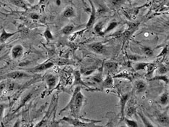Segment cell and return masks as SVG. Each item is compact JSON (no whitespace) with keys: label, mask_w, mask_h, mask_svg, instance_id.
<instances>
[{"label":"cell","mask_w":169,"mask_h":127,"mask_svg":"<svg viewBox=\"0 0 169 127\" xmlns=\"http://www.w3.org/2000/svg\"><path fill=\"white\" fill-rule=\"evenodd\" d=\"M53 66H54V63H53L52 62L48 61L44 62V63L42 64H40V65L36 66V67H34L33 68H31V69H29V70L32 73L44 71V70L50 69V68L53 67Z\"/></svg>","instance_id":"cell-5"},{"label":"cell","mask_w":169,"mask_h":127,"mask_svg":"<svg viewBox=\"0 0 169 127\" xmlns=\"http://www.w3.org/2000/svg\"><path fill=\"white\" fill-rule=\"evenodd\" d=\"M92 79L94 81H95L96 82H100V81H102V78L100 76H98V75H97V76H96L92 77Z\"/></svg>","instance_id":"cell-36"},{"label":"cell","mask_w":169,"mask_h":127,"mask_svg":"<svg viewBox=\"0 0 169 127\" xmlns=\"http://www.w3.org/2000/svg\"><path fill=\"white\" fill-rule=\"evenodd\" d=\"M24 52V48L22 45L16 44L12 47L11 50V56L13 59H18Z\"/></svg>","instance_id":"cell-6"},{"label":"cell","mask_w":169,"mask_h":127,"mask_svg":"<svg viewBox=\"0 0 169 127\" xmlns=\"http://www.w3.org/2000/svg\"><path fill=\"white\" fill-rule=\"evenodd\" d=\"M4 47H5V44H4V43H2V44H0V52L2 50Z\"/></svg>","instance_id":"cell-39"},{"label":"cell","mask_w":169,"mask_h":127,"mask_svg":"<svg viewBox=\"0 0 169 127\" xmlns=\"http://www.w3.org/2000/svg\"><path fill=\"white\" fill-rule=\"evenodd\" d=\"M46 83L49 89H52L57 84V78L52 74H49L46 77Z\"/></svg>","instance_id":"cell-10"},{"label":"cell","mask_w":169,"mask_h":127,"mask_svg":"<svg viewBox=\"0 0 169 127\" xmlns=\"http://www.w3.org/2000/svg\"><path fill=\"white\" fill-rule=\"evenodd\" d=\"M89 3H90L91 5V12H90V16H89V20L87 23V28H91L95 25L96 22V19H97V10H96V8L94 5V3L92 2L91 0H89Z\"/></svg>","instance_id":"cell-4"},{"label":"cell","mask_w":169,"mask_h":127,"mask_svg":"<svg viewBox=\"0 0 169 127\" xmlns=\"http://www.w3.org/2000/svg\"><path fill=\"white\" fill-rule=\"evenodd\" d=\"M147 65H148V63H147V62H138L135 65L134 68H135L136 70H145L147 68Z\"/></svg>","instance_id":"cell-27"},{"label":"cell","mask_w":169,"mask_h":127,"mask_svg":"<svg viewBox=\"0 0 169 127\" xmlns=\"http://www.w3.org/2000/svg\"><path fill=\"white\" fill-rule=\"evenodd\" d=\"M95 31L98 35L100 36H104L105 34L103 33V23L102 22H99L95 25Z\"/></svg>","instance_id":"cell-20"},{"label":"cell","mask_w":169,"mask_h":127,"mask_svg":"<svg viewBox=\"0 0 169 127\" xmlns=\"http://www.w3.org/2000/svg\"><path fill=\"white\" fill-rule=\"evenodd\" d=\"M44 36L46 38V39L47 41L52 40L53 39H54L52 32H51L50 29H49V28H47V29L45 30V31L44 32Z\"/></svg>","instance_id":"cell-28"},{"label":"cell","mask_w":169,"mask_h":127,"mask_svg":"<svg viewBox=\"0 0 169 127\" xmlns=\"http://www.w3.org/2000/svg\"><path fill=\"white\" fill-rule=\"evenodd\" d=\"M56 4L58 6L60 5V4H61V1H60V0H57V1H56Z\"/></svg>","instance_id":"cell-41"},{"label":"cell","mask_w":169,"mask_h":127,"mask_svg":"<svg viewBox=\"0 0 169 127\" xmlns=\"http://www.w3.org/2000/svg\"><path fill=\"white\" fill-rule=\"evenodd\" d=\"M2 5H3V4L2 3V2H0V8H1L2 7Z\"/></svg>","instance_id":"cell-43"},{"label":"cell","mask_w":169,"mask_h":127,"mask_svg":"<svg viewBox=\"0 0 169 127\" xmlns=\"http://www.w3.org/2000/svg\"><path fill=\"white\" fill-rule=\"evenodd\" d=\"M18 32H13V33H10L7 32L5 29H2V34H0V43H5L8 39L12 37V36L16 35Z\"/></svg>","instance_id":"cell-13"},{"label":"cell","mask_w":169,"mask_h":127,"mask_svg":"<svg viewBox=\"0 0 169 127\" xmlns=\"http://www.w3.org/2000/svg\"><path fill=\"white\" fill-rule=\"evenodd\" d=\"M7 107V105L4 103H0V122L2 121L3 118V116H4V113H5V110Z\"/></svg>","instance_id":"cell-30"},{"label":"cell","mask_w":169,"mask_h":127,"mask_svg":"<svg viewBox=\"0 0 169 127\" xmlns=\"http://www.w3.org/2000/svg\"><path fill=\"white\" fill-rule=\"evenodd\" d=\"M90 48L95 52L97 54H104L106 52L105 47L104 46L103 44L101 42H95L91 44L90 46Z\"/></svg>","instance_id":"cell-8"},{"label":"cell","mask_w":169,"mask_h":127,"mask_svg":"<svg viewBox=\"0 0 169 127\" xmlns=\"http://www.w3.org/2000/svg\"><path fill=\"white\" fill-rule=\"evenodd\" d=\"M75 29L74 25L73 24H68L65 26H64L62 29V33L65 35H68V34H70L73 31V30Z\"/></svg>","instance_id":"cell-19"},{"label":"cell","mask_w":169,"mask_h":127,"mask_svg":"<svg viewBox=\"0 0 169 127\" xmlns=\"http://www.w3.org/2000/svg\"><path fill=\"white\" fill-rule=\"evenodd\" d=\"M135 89L137 94L142 93L147 89V84L142 80L136 81L135 82Z\"/></svg>","instance_id":"cell-11"},{"label":"cell","mask_w":169,"mask_h":127,"mask_svg":"<svg viewBox=\"0 0 169 127\" xmlns=\"http://www.w3.org/2000/svg\"><path fill=\"white\" fill-rule=\"evenodd\" d=\"M138 114H139V116H140L141 120H142L145 126H146V127H153L154 126V125L152 124L150 121H149L148 118H147L146 116L143 114L142 112H140V113H139Z\"/></svg>","instance_id":"cell-18"},{"label":"cell","mask_w":169,"mask_h":127,"mask_svg":"<svg viewBox=\"0 0 169 127\" xmlns=\"http://www.w3.org/2000/svg\"><path fill=\"white\" fill-rule=\"evenodd\" d=\"M73 75H74V77H75L73 86L74 85H78V86L82 85V86H85V87H87V85L83 82L82 80H81V74L78 70H76V71H74Z\"/></svg>","instance_id":"cell-17"},{"label":"cell","mask_w":169,"mask_h":127,"mask_svg":"<svg viewBox=\"0 0 169 127\" xmlns=\"http://www.w3.org/2000/svg\"><path fill=\"white\" fill-rule=\"evenodd\" d=\"M81 87H77L75 89L73 93L72 94V98L70 99V102L68 103L67 106L64 107V108L61 111L62 112L66 111V110L70 109L71 113H73L75 117L78 116L79 112H80L81 107H82L83 105V102L85 100L84 96L83 95L82 93L81 92Z\"/></svg>","instance_id":"cell-1"},{"label":"cell","mask_w":169,"mask_h":127,"mask_svg":"<svg viewBox=\"0 0 169 127\" xmlns=\"http://www.w3.org/2000/svg\"><path fill=\"white\" fill-rule=\"evenodd\" d=\"M113 84V78L110 76H108L107 77V79L104 81L103 82V87H106V88H110L112 87V86Z\"/></svg>","instance_id":"cell-25"},{"label":"cell","mask_w":169,"mask_h":127,"mask_svg":"<svg viewBox=\"0 0 169 127\" xmlns=\"http://www.w3.org/2000/svg\"><path fill=\"white\" fill-rule=\"evenodd\" d=\"M28 1V2H29L30 5H33L34 3H35V0H27Z\"/></svg>","instance_id":"cell-38"},{"label":"cell","mask_w":169,"mask_h":127,"mask_svg":"<svg viewBox=\"0 0 169 127\" xmlns=\"http://www.w3.org/2000/svg\"><path fill=\"white\" fill-rule=\"evenodd\" d=\"M10 3L16 6V7L22 8V9L27 10V5L23 0H7Z\"/></svg>","instance_id":"cell-14"},{"label":"cell","mask_w":169,"mask_h":127,"mask_svg":"<svg viewBox=\"0 0 169 127\" xmlns=\"http://www.w3.org/2000/svg\"><path fill=\"white\" fill-rule=\"evenodd\" d=\"M31 96H32V93H29V94H27L26 96L23 99V100H22V102H21V105H23L25 104V102H27V101H29V100L30 98H31Z\"/></svg>","instance_id":"cell-34"},{"label":"cell","mask_w":169,"mask_h":127,"mask_svg":"<svg viewBox=\"0 0 169 127\" xmlns=\"http://www.w3.org/2000/svg\"><path fill=\"white\" fill-rule=\"evenodd\" d=\"M147 74L145 75L147 79H149L152 77H153V73L154 70H155L156 68V65L155 63H148L147 65Z\"/></svg>","instance_id":"cell-16"},{"label":"cell","mask_w":169,"mask_h":127,"mask_svg":"<svg viewBox=\"0 0 169 127\" xmlns=\"http://www.w3.org/2000/svg\"><path fill=\"white\" fill-rule=\"evenodd\" d=\"M0 2H1V1H0Z\"/></svg>","instance_id":"cell-44"},{"label":"cell","mask_w":169,"mask_h":127,"mask_svg":"<svg viewBox=\"0 0 169 127\" xmlns=\"http://www.w3.org/2000/svg\"><path fill=\"white\" fill-rule=\"evenodd\" d=\"M142 49H143V52H144V53L145 54V55L149 56V57H150V56L153 55V52L150 48H149V47H143Z\"/></svg>","instance_id":"cell-31"},{"label":"cell","mask_w":169,"mask_h":127,"mask_svg":"<svg viewBox=\"0 0 169 127\" xmlns=\"http://www.w3.org/2000/svg\"><path fill=\"white\" fill-rule=\"evenodd\" d=\"M129 57H130V59L133 60H138L141 58V57H140V56H135V55L129 56Z\"/></svg>","instance_id":"cell-37"},{"label":"cell","mask_w":169,"mask_h":127,"mask_svg":"<svg viewBox=\"0 0 169 127\" xmlns=\"http://www.w3.org/2000/svg\"><path fill=\"white\" fill-rule=\"evenodd\" d=\"M149 81H162L163 82H166V84L168 83V76H166V75H160V76H158L154 77V78L149 79Z\"/></svg>","instance_id":"cell-22"},{"label":"cell","mask_w":169,"mask_h":127,"mask_svg":"<svg viewBox=\"0 0 169 127\" xmlns=\"http://www.w3.org/2000/svg\"><path fill=\"white\" fill-rule=\"evenodd\" d=\"M159 102L162 105H166L168 103V94L167 92H164L163 94L160 96Z\"/></svg>","instance_id":"cell-23"},{"label":"cell","mask_w":169,"mask_h":127,"mask_svg":"<svg viewBox=\"0 0 169 127\" xmlns=\"http://www.w3.org/2000/svg\"><path fill=\"white\" fill-rule=\"evenodd\" d=\"M30 16H31V18L33 19V20H38V19L39 18V16H38L37 13H35V12L31 13L30 15Z\"/></svg>","instance_id":"cell-35"},{"label":"cell","mask_w":169,"mask_h":127,"mask_svg":"<svg viewBox=\"0 0 169 127\" xmlns=\"http://www.w3.org/2000/svg\"><path fill=\"white\" fill-rule=\"evenodd\" d=\"M136 113V108L133 106H130L127 108L126 111V116L127 117H131L134 113Z\"/></svg>","instance_id":"cell-29"},{"label":"cell","mask_w":169,"mask_h":127,"mask_svg":"<svg viewBox=\"0 0 169 127\" xmlns=\"http://www.w3.org/2000/svg\"><path fill=\"white\" fill-rule=\"evenodd\" d=\"M47 1V0H39V4L40 5H43Z\"/></svg>","instance_id":"cell-40"},{"label":"cell","mask_w":169,"mask_h":127,"mask_svg":"<svg viewBox=\"0 0 169 127\" xmlns=\"http://www.w3.org/2000/svg\"><path fill=\"white\" fill-rule=\"evenodd\" d=\"M158 122H159V124L162 125V126H168L169 118L168 116H167L166 114L165 113L160 114V115L158 116Z\"/></svg>","instance_id":"cell-15"},{"label":"cell","mask_w":169,"mask_h":127,"mask_svg":"<svg viewBox=\"0 0 169 127\" xmlns=\"http://www.w3.org/2000/svg\"><path fill=\"white\" fill-rule=\"evenodd\" d=\"M105 68L108 69L109 71H112V70H116L117 68V64L113 62H108L105 63Z\"/></svg>","instance_id":"cell-26"},{"label":"cell","mask_w":169,"mask_h":127,"mask_svg":"<svg viewBox=\"0 0 169 127\" xmlns=\"http://www.w3.org/2000/svg\"><path fill=\"white\" fill-rule=\"evenodd\" d=\"M133 34V31H131V30H126V31H125L123 32V36L125 39H129L130 36H131V34Z\"/></svg>","instance_id":"cell-33"},{"label":"cell","mask_w":169,"mask_h":127,"mask_svg":"<svg viewBox=\"0 0 169 127\" xmlns=\"http://www.w3.org/2000/svg\"><path fill=\"white\" fill-rule=\"evenodd\" d=\"M62 120L68 123V124L72 125L73 126H97L95 124H92V123H88V122H84L82 120H80L76 118H68V117H64Z\"/></svg>","instance_id":"cell-2"},{"label":"cell","mask_w":169,"mask_h":127,"mask_svg":"<svg viewBox=\"0 0 169 127\" xmlns=\"http://www.w3.org/2000/svg\"><path fill=\"white\" fill-rule=\"evenodd\" d=\"M126 0H107L108 7L112 10H118L125 4Z\"/></svg>","instance_id":"cell-9"},{"label":"cell","mask_w":169,"mask_h":127,"mask_svg":"<svg viewBox=\"0 0 169 127\" xmlns=\"http://www.w3.org/2000/svg\"><path fill=\"white\" fill-rule=\"evenodd\" d=\"M117 25H118V23L116 22V21H112V22L109 23L108 26L107 27V29L105 30V31H103L104 34H105L107 33H108V32L111 31L112 30L114 29L117 26Z\"/></svg>","instance_id":"cell-24"},{"label":"cell","mask_w":169,"mask_h":127,"mask_svg":"<svg viewBox=\"0 0 169 127\" xmlns=\"http://www.w3.org/2000/svg\"><path fill=\"white\" fill-rule=\"evenodd\" d=\"M123 120H125V123L126 124V126H129V127H138L139 125L137 124V122L135 121V120L129 119L127 117H124Z\"/></svg>","instance_id":"cell-21"},{"label":"cell","mask_w":169,"mask_h":127,"mask_svg":"<svg viewBox=\"0 0 169 127\" xmlns=\"http://www.w3.org/2000/svg\"><path fill=\"white\" fill-rule=\"evenodd\" d=\"M126 1H127L128 2H130V3H131L132 1H134V0H126Z\"/></svg>","instance_id":"cell-42"},{"label":"cell","mask_w":169,"mask_h":127,"mask_svg":"<svg viewBox=\"0 0 169 127\" xmlns=\"http://www.w3.org/2000/svg\"><path fill=\"white\" fill-rule=\"evenodd\" d=\"M63 16L65 18H71L76 16V11L71 6H68L63 12Z\"/></svg>","instance_id":"cell-12"},{"label":"cell","mask_w":169,"mask_h":127,"mask_svg":"<svg viewBox=\"0 0 169 127\" xmlns=\"http://www.w3.org/2000/svg\"><path fill=\"white\" fill-rule=\"evenodd\" d=\"M31 77V75L27 74V73L23 71H19V70H16V71H13L9 74L5 75L2 77V79H22L25 78H29Z\"/></svg>","instance_id":"cell-3"},{"label":"cell","mask_w":169,"mask_h":127,"mask_svg":"<svg viewBox=\"0 0 169 127\" xmlns=\"http://www.w3.org/2000/svg\"><path fill=\"white\" fill-rule=\"evenodd\" d=\"M130 97V94L127 93L126 94H123V95L119 96L120 98V105H121V121L123 120V118L125 116H124V108H125V106L126 105V102L129 100Z\"/></svg>","instance_id":"cell-7"},{"label":"cell","mask_w":169,"mask_h":127,"mask_svg":"<svg viewBox=\"0 0 169 127\" xmlns=\"http://www.w3.org/2000/svg\"><path fill=\"white\" fill-rule=\"evenodd\" d=\"M168 72V69H167L166 66L164 65H160L159 66V69H158V73L160 75H164Z\"/></svg>","instance_id":"cell-32"}]
</instances>
